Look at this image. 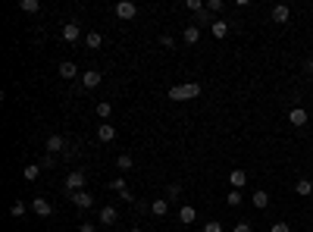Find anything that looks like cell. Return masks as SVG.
<instances>
[{
  "instance_id": "1",
  "label": "cell",
  "mask_w": 313,
  "mask_h": 232,
  "mask_svg": "<svg viewBox=\"0 0 313 232\" xmlns=\"http://www.w3.org/2000/svg\"><path fill=\"white\" fill-rule=\"evenodd\" d=\"M201 98V85L198 82H185V85H172L169 88V100H194Z\"/></svg>"
},
{
  "instance_id": "2",
  "label": "cell",
  "mask_w": 313,
  "mask_h": 232,
  "mask_svg": "<svg viewBox=\"0 0 313 232\" xmlns=\"http://www.w3.org/2000/svg\"><path fill=\"white\" fill-rule=\"evenodd\" d=\"M85 182H88V176H85V172H82V170H72V172L66 176V192H69V194L82 192V188H85Z\"/></svg>"
},
{
  "instance_id": "3",
  "label": "cell",
  "mask_w": 313,
  "mask_h": 232,
  "mask_svg": "<svg viewBox=\"0 0 313 232\" xmlns=\"http://www.w3.org/2000/svg\"><path fill=\"white\" fill-rule=\"evenodd\" d=\"M113 13L119 16V19H125V22H129V19H135V16H138V6L132 4V0H119V4L113 6Z\"/></svg>"
},
{
  "instance_id": "4",
  "label": "cell",
  "mask_w": 313,
  "mask_h": 232,
  "mask_svg": "<svg viewBox=\"0 0 313 232\" xmlns=\"http://www.w3.org/2000/svg\"><path fill=\"white\" fill-rule=\"evenodd\" d=\"M69 201H72L75 207H78V210H88V207H94V194H91V192H75V194H69Z\"/></svg>"
},
{
  "instance_id": "5",
  "label": "cell",
  "mask_w": 313,
  "mask_h": 232,
  "mask_svg": "<svg viewBox=\"0 0 313 232\" xmlns=\"http://www.w3.org/2000/svg\"><path fill=\"white\" fill-rule=\"evenodd\" d=\"M78 38H82V26H78L75 19H69L66 26H63V41H69V44H75Z\"/></svg>"
},
{
  "instance_id": "6",
  "label": "cell",
  "mask_w": 313,
  "mask_h": 232,
  "mask_svg": "<svg viewBox=\"0 0 313 232\" xmlns=\"http://www.w3.org/2000/svg\"><path fill=\"white\" fill-rule=\"evenodd\" d=\"M44 148H47V154H53V157H56V154H66V138H63V135H50Z\"/></svg>"
},
{
  "instance_id": "7",
  "label": "cell",
  "mask_w": 313,
  "mask_h": 232,
  "mask_svg": "<svg viewBox=\"0 0 313 232\" xmlns=\"http://www.w3.org/2000/svg\"><path fill=\"white\" fill-rule=\"evenodd\" d=\"M103 82V76L97 72V69H88V72H82V88L85 91H91V88H97Z\"/></svg>"
},
{
  "instance_id": "8",
  "label": "cell",
  "mask_w": 313,
  "mask_h": 232,
  "mask_svg": "<svg viewBox=\"0 0 313 232\" xmlns=\"http://www.w3.org/2000/svg\"><path fill=\"white\" fill-rule=\"evenodd\" d=\"M288 122L298 126V129H304V126H307V110L304 107H292V110H288Z\"/></svg>"
},
{
  "instance_id": "9",
  "label": "cell",
  "mask_w": 313,
  "mask_h": 232,
  "mask_svg": "<svg viewBox=\"0 0 313 232\" xmlns=\"http://www.w3.org/2000/svg\"><path fill=\"white\" fill-rule=\"evenodd\" d=\"M31 210L38 214V216H50V214H53V204H50L47 198H34V201H31Z\"/></svg>"
},
{
  "instance_id": "10",
  "label": "cell",
  "mask_w": 313,
  "mask_h": 232,
  "mask_svg": "<svg viewBox=\"0 0 313 232\" xmlns=\"http://www.w3.org/2000/svg\"><path fill=\"white\" fill-rule=\"evenodd\" d=\"M229 185L241 192V188L248 185V172H245V170H232V172H229Z\"/></svg>"
},
{
  "instance_id": "11",
  "label": "cell",
  "mask_w": 313,
  "mask_h": 232,
  "mask_svg": "<svg viewBox=\"0 0 313 232\" xmlns=\"http://www.w3.org/2000/svg\"><path fill=\"white\" fill-rule=\"evenodd\" d=\"M288 19H292V10H288L285 4H276V6H273V22H279V26H285Z\"/></svg>"
},
{
  "instance_id": "12",
  "label": "cell",
  "mask_w": 313,
  "mask_h": 232,
  "mask_svg": "<svg viewBox=\"0 0 313 232\" xmlns=\"http://www.w3.org/2000/svg\"><path fill=\"white\" fill-rule=\"evenodd\" d=\"M229 26H232V22H226V19H216L213 26H210V34H213L216 41H223L226 34H229Z\"/></svg>"
},
{
  "instance_id": "13",
  "label": "cell",
  "mask_w": 313,
  "mask_h": 232,
  "mask_svg": "<svg viewBox=\"0 0 313 232\" xmlns=\"http://www.w3.org/2000/svg\"><path fill=\"white\" fill-rule=\"evenodd\" d=\"M60 76L66 78V82H72V78H78V66H75L72 60H63V63H60Z\"/></svg>"
},
{
  "instance_id": "14",
  "label": "cell",
  "mask_w": 313,
  "mask_h": 232,
  "mask_svg": "<svg viewBox=\"0 0 313 232\" xmlns=\"http://www.w3.org/2000/svg\"><path fill=\"white\" fill-rule=\"evenodd\" d=\"M150 214H154V216H166V214H169V198L150 201Z\"/></svg>"
},
{
  "instance_id": "15",
  "label": "cell",
  "mask_w": 313,
  "mask_h": 232,
  "mask_svg": "<svg viewBox=\"0 0 313 232\" xmlns=\"http://www.w3.org/2000/svg\"><path fill=\"white\" fill-rule=\"evenodd\" d=\"M295 194H301V198H310V194H313V182L304 176V179H298L295 182Z\"/></svg>"
},
{
  "instance_id": "16",
  "label": "cell",
  "mask_w": 313,
  "mask_h": 232,
  "mask_svg": "<svg viewBox=\"0 0 313 232\" xmlns=\"http://www.w3.org/2000/svg\"><path fill=\"white\" fill-rule=\"evenodd\" d=\"M194 220H198V210H194V207H191V204H185V207H182V210H179V223H185V226H191V223H194Z\"/></svg>"
},
{
  "instance_id": "17",
  "label": "cell",
  "mask_w": 313,
  "mask_h": 232,
  "mask_svg": "<svg viewBox=\"0 0 313 232\" xmlns=\"http://www.w3.org/2000/svg\"><path fill=\"white\" fill-rule=\"evenodd\" d=\"M116 220H119V210H116V207H103L100 210V223L103 226H116Z\"/></svg>"
},
{
  "instance_id": "18",
  "label": "cell",
  "mask_w": 313,
  "mask_h": 232,
  "mask_svg": "<svg viewBox=\"0 0 313 232\" xmlns=\"http://www.w3.org/2000/svg\"><path fill=\"white\" fill-rule=\"evenodd\" d=\"M251 204L257 207V210H266V207H270V194H266L263 188H257V192H254V198H251Z\"/></svg>"
},
{
  "instance_id": "19",
  "label": "cell",
  "mask_w": 313,
  "mask_h": 232,
  "mask_svg": "<svg viewBox=\"0 0 313 232\" xmlns=\"http://www.w3.org/2000/svg\"><path fill=\"white\" fill-rule=\"evenodd\" d=\"M22 179L25 182H38L41 179V164H28L25 170H22Z\"/></svg>"
},
{
  "instance_id": "20",
  "label": "cell",
  "mask_w": 313,
  "mask_h": 232,
  "mask_svg": "<svg viewBox=\"0 0 313 232\" xmlns=\"http://www.w3.org/2000/svg\"><path fill=\"white\" fill-rule=\"evenodd\" d=\"M182 38H185V44H198V41H201V28H198V26H185Z\"/></svg>"
},
{
  "instance_id": "21",
  "label": "cell",
  "mask_w": 313,
  "mask_h": 232,
  "mask_svg": "<svg viewBox=\"0 0 313 232\" xmlns=\"http://www.w3.org/2000/svg\"><path fill=\"white\" fill-rule=\"evenodd\" d=\"M97 138H100V142H113V138H116V126H110V122L97 126Z\"/></svg>"
},
{
  "instance_id": "22",
  "label": "cell",
  "mask_w": 313,
  "mask_h": 232,
  "mask_svg": "<svg viewBox=\"0 0 313 232\" xmlns=\"http://www.w3.org/2000/svg\"><path fill=\"white\" fill-rule=\"evenodd\" d=\"M116 166H119V172H129V170L135 166V160H132V154H119V157H116Z\"/></svg>"
},
{
  "instance_id": "23",
  "label": "cell",
  "mask_w": 313,
  "mask_h": 232,
  "mask_svg": "<svg viewBox=\"0 0 313 232\" xmlns=\"http://www.w3.org/2000/svg\"><path fill=\"white\" fill-rule=\"evenodd\" d=\"M85 44H88V48H91V50H97V48H100V44H103V38H100V32H88V34H85Z\"/></svg>"
},
{
  "instance_id": "24",
  "label": "cell",
  "mask_w": 313,
  "mask_h": 232,
  "mask_svg": "<svg viewBox=\"0 0 313 232\" xmlns=\"http://www.w3.org/2000/svg\"><path fill=\"white\" fill-rule=\"evenodd\" d=\"M166 198H169V201H179V198H182V185H179V182H169V185H166Z\"/></svg>"
},
{
  "instance_id": "25",
  "label": "cell",
  "mask_w": 313,
  "mask_h": 232,
  "mask_svg": "<svg viewBox=\"0 0 313 232\" xmlns=\"http://www.w3.org/2000/svg\"><path fill=\"white\" fill-rule=\"evenodd\" d=\"M28 207H31V204H25V201H16L13 207H9V216H16V220H19V216H25V210H28Z\"/></svg>"
},
{
  "instance_id": "26",
  "label": "cell",
  "mask_w": 313,
  "mask_h": 232,
  "mask_svg": "<svg viewBox=\"0 0 313 232\" xmlns=\"http://www.w3.org/2000/svg\"><path fill=\"white\" fill-rule=\"evenodd\" d=\"M19 10H22V13H38L41 4H38V0H19Z\"/></svg>"
},
{
  "instance_id": "27",
  "label": "cell",
  "mask_w": 313,
  "mask_h": 232,
  "mask_svg": "<svg viewBox=\"0 0 313 232\" xmlns=\"http://www.w3.org/2000/svg\"><path fill=\"white\" fill-rule=\"evenodd\" d=\"M216 19H219V16H213V13H210V10H207V6H204L201 13H198V22H201V26H213Z\"/></svg>"
},
{
  "instance_id": "28",
  "label": "cell",
  "mask_w": 313,
  "mask_h": 232,
  "mask_svg": "<svg viewBox=\"0 0 313 232\" xmlns=\"http://www.w3.org/2000/svg\"><path fill=\"white\" fill-rule=\"evenodd\" d=\"M94 110H97V116H100V120H110V113H113V104H107V100H100V104H97V107H94Z\"/></svg>"
},
{
  "instance_id": "29",
  "label": "cell",
  "mask_w": 313,
  "mask_h": 232,
  "mask_svg": "<svg viewBox=\"0 0 313 232\" xmlns=\"http://www.w3.org/2000/svg\"><path fill=\"white\" fill-rule=\"evenodd\" d=\"M241 201H245V198H241V192H238V188H232V192L226 194V204H229V207H238Z\"/></svg>"
},
{
  "instance_id": "30",
  "label": "cell",
  "mask_w": 313,
  "mask_h": 232,
  "mask_svg": "<svg viewBox=\"0 0 313 232\" xmlns=\"http://www.w3.org/2000/svg\"><path fill=\"white\" fill-rule=\"evenodd\" d=\"M207 10H210L213 16H219V13L226 10V0H207Z\"/></svg>"
},
{
  "instance_id": "31",
  "label": "cell",
  "mask_w": 313,
  "mask_h": 232,
  "mask_svg": "<svg viewBox=\"0 0 313 232\" xmlns=\"http://www.w3.org/2000/svg\"><path fill=\"white\" fill-rule=\"evenodd\" d=\"M204 6H207V4H201V0H185V10H191L194 16H198V13H201Z\"/></svg>"
},
{
  "instance_id": "32",
  "label": "cell",
  "mask_w": 313,
  "mask_h": 232,
  "mask_svg": "<svg viewBox=\"0 0 313 232\" xmlns=\"http://www.w3.org/2000/svg\"><path fill=\"white\" fill-rule=\"evenodd\" d=\"M110 188L122 194V192H125V176H119V179H113V182H110Z\"/></svg>"
},
{
  "instance_id": "33",
  "label": "cell",
  "mask_w": 313,
  "mask_h": 232,
  "mask_svg": "<svg viewBox=\"0 0 313 232\" xmlns=\"http://www.w3.org/2000/svg\"><path fill=\"white\" fill-rule=\"evenodd\" d=\"M160 44H163V48H176V38H172V34H160Z\"/></svg>"
},
{
  "instance_id": "34",
  "label": "cell",
  "mask_w": 313,
  "mask_h": 232,
  "mask_svg": "<svg viewBox=\"0 0 313 232\" xmlns=\"http://www.w3.org/2000/svg\"><path fill=\"white\" fill-rule=\"evenodd\" d=\"M78 232H97V226L91 220H85V223H78Z\"/></svg>"
},
{
  "instance_id": "35",
  "label": "cell",
  "mask_w": 313,
  "mask_h": 232,
  "mask_svg": "<svg viewBox=\"0 0 313 232\" xmlns=\"http://www.w3.org/2000/svg\"><path fill=\"white\" fill-rule=\"evenodd\" d=\"M270 232H292V226H288V223H273Z\"/></svg>"
},
{
  "instance_id": "36",
  "label": "cell",
  "mask_w": 313,
  "mask_h": 232,
  "mask_svg": "<svg viewBox=\"0 0 313 232\" xmlns=\"http://www.w3.org/2000/svg\"><path fill=\"white\" fill-rule=\"evenodd\" d=\"M53 164H56V157H53V154H47V157H44V160H41V170H50Z\"/></svg>"
},
{
  "instance_id": "37",
  "label": "cell",
  "mask_w": 313,
  "mask_h": 232,
  "mask_svg": "<svg viewBox=\"0 0 313 232\" xmlns=\"http://www.w3.org/2000/svg\"><path fill=\"white\" fill-rule=\"evenodd\" d=\"M204 232H223V226H219V223H216V220H210V223H207V226H204Z\"/></svg>"
},
{
  "instance_id": "38",
  "label": "cell",
  "mask_w": 313,
  "mask_h": 232,
  "mask_svg": "<svg viewBox=\"0 0 313 232\" xmlns=\"http://www.w3.org/2000/svg\"><path fill=\"white\" fill-rule=\"evenodd\" d=\"M232 232H254V226L251 223H235V229H232Z\"/></svg>"
},
{
  "instance_id": "39",
  "label": "cell",
  "mask_w": 313,
  "mask_h": 232,
  "mask_svg": "<svg viewBox=\"0 0 313 232\" xmlns=\"http://www.w3.org/2000/svg\"><path fill=\"white\" fill-rule=\"evenodd\" d=\"M304 72H307V76H313V56H310V60L304 63Z\"/></svg>"
},
{
  "instance_id": "40",
  "label": "cell",
  "mask_w": 313,
  "mask_h": 232,
  "mask_svg": "<svg viewBox=\"0 0 313 232\" xmlns=\"http://www.w3.org/2000/svg\"><path fill=\"white\" fill-rule=\"evenodd\" d=\"M129 232H141V229H138V226H135V229H129Z\"/></svg>"
},
{
  "instance_id": "41",
  "label": "cell",
  "mask_w": 313,
  "mask_h": 232,
  "mask_svg": "<svg viewBox=\"0 0 313 232\" xmlns=\"http://www.w3.org/2000/svg\"><path fill=\"white\" fill-rule=\"evenodd\" d=\"M310 204H313V194H310Z\"/></svg>"
},
{
  "instance_id": "42",
  "label": "cell",
  "mask_w": 313,
  "mask_h": 232,
  "mask_svg": "<svg viewBox=\"0 0 313 232\" xmlns=\"http://www.w3.org/2000/svg\"><path fill=\"white\" fill-rule=\"evenodd\" d=\"M310 104H313V94H310Z\"/></svg>"
}]
</instances>
